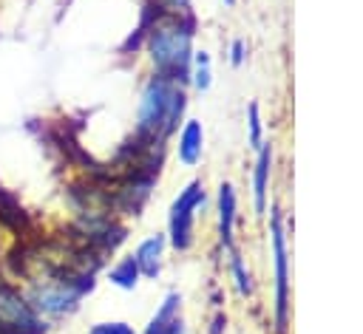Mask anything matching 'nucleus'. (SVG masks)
I'll use <instances>...</instances> for the list:
<instances>
[{
	"mask_svg": "<svg viewBox=\"0 0 363 334\" xmlns=\"http://www.w3.org/2000/svg\"><path fill=\"white\" fill-rule=\"evenodd\" d=\"M184 91L182 82H173L167 76L153 74L136 105V130L147 139H164L179 127V119L184 113Z\"/></svg>",
	"mask_w": 363,
	"mask_h": 334,
	"instance_id": "nucleus-1",
	"label": "nucleus"
},
{
	"mask_svg": "<svg viewBox=\"0 0 363 334\" xmlns=\"http://www.w3.org/2000/svg\"><path fill=\"white\" fill-rule=\"evenodd\" d=\"M147 54L159 76L173 82H184L190 76V57H193V20L187 17H164L153 23L147 31Z\"/></svg>",
	"mask_w": 363,
	"mask_h": 334,
	"instance_id": "nucleus-2",
	"label": "nucleus"
},
{
	"mask_svg": "<svg viewBox=\"0 0 363 334\" xmlns=\"http://www.w3.org/2000/svg\"><path fill=\"white\" fill-rule=\"evenodd\" d=\"M85 289H91V283H74V280H45V283H34L26 294V300L31 303V309L43 317V320H57L65 317L77 309L79 297L85 294Z\"/></svg>",
	"mask_w": 363,
	"mask_h": 334,
	"instance_id": "nucleus-3",
	"label": "nucleus"
},
{
	"mask_svg": "<svg viewBox=\"0 0 363 334\" xmlns=\"http://www.w3.org/2000/svg\"><path fill=\"white\" fill-rule=\"evenodd\" d=\"M204 201H207V195H204V184L201 181H190L176 195V201L170 207V218H167L173 249H179V252L190 249V243H193V221H196V212L204 207Z\"/></svg>",
	"mask_w": 363,
	"mask_h": 334,
	"instance_id": "nucleus-4",
	"label": "nucleus"
},
{
	"mask_svg": "<svg viewBox=\"0 0 363 334\" xmlns=\"http://www.w3.org/2000/svg\"><path fill=\"white\" fill-rule=\"evenodd\" d=\"M269 235H272L269 241H272V263H275V326L284 334L289 320V252H286V232L278 209H272Z\"/></svg>",
	"mask_w": 363,
	"mask_h": 334,
	"instance_id": "nucleus-5",
	"label": "nucleus"
},
{
	"mask_svg": "<svg viewBox=\"0 0 363 334\" xmlns=\"http://www.w3.org/2000/svg\"><path fill=\"white\" fill-rule=\"evenodd\" d=\"M45 320L31 309L26 294L0 286V334H43Z\"/></svg>",
	"mask_w": 363,
	"mask_h": 334,
	"instance_id": "nucleus-6",
	"label": "nucleus"
},
{
	"mask_svg": "<svg viewBox=\"0 0 363 334\" xmlns=\"http://www.w3.org/2000/svg\"><path fill=\"white\" fill-rule=\"evenodd\" d=\"M179 311H182V294L179 292H167L162 306L150 317L145 334H184V320L179 317Z\"/></svg>",
	"mask_w": 363,
	"mask_h": 334,
	"instance_id": "nucleus-7",
	"label": "nucleus"
},
{
	"mask_svg": "<svg viewBox=\"0 0 363 334\" xmlns=\"http://www.w3.org/2000/svg\"><path fill=\"white\" fill-rule=\"evenodd\" d=\"M269 173H272V144L264 142L258 147V159L252 167V201H255V215L267 212V192H269Z\"/></svg>",
	"mask_w": 363,
	"mask_h": 334,
	"instance_id": "nucleus-8",
	"label": "nucleus"
},
{
	"mask_svg": "<svg viewBox=\"0 0 363 334\" xmlns=\"http://www.w3.org/2000/svg\"><path fill=\"white\" fill-rule=\"evenodd\" d=\"M201 150H204V127L199 119H187L182 133H179V144H176L179 161L184 167H196L201 159Z\"/></svg>",
	"mask_w": 363,
	"mask_h": 334,
	"instance_id": "nucleus-9",
	"label": "nucleus"
},
{
	"mask_svg": "<svg viewBox=\"0 0 363 334\" xmlns=\"http://www.w3.org/2000/svg\"><path fill=\"white\" fill-rule=\"evenodd\" d=\"M162 258H164V235H150L145 238L136 252H133V260L139 266V275L145 277H159L162 272Z\"/></svg>",
	"mask_w": 363,
	"mask_h": 334,
	"instance_id": "nucleus-10",
	"label": "nucleus"
},
{
	"mask_svg": "<svg viewBox=\"0 0 363 334\" xmlns=\"http://www.w3.org/2000/svg\"><path fill=\"white\" fill-rule=\"evenodd\" d=\"M233 229H235V190L233 184L218 187V238L230 249L233 246Z\"/></svg>",
	"mask_w": 363,
	"mask_h": 334,
	"instance_id": "nucleus-11",
	"label": "nucleus"
},
{
	"mask_svg": "<svg viewBox=\"0 0 363 334\" xmlns=\"http://www.w3.org/2000/svg\"><path fill=\"white\" fill-rule=\"evenodd\" d=\"M139 266H136V260H133V255H128V258H119L111 269H108V280L113 283V286H119V289H125V292H133L136 289V283H139Z\"/></svg>",
	"mask_w": 363,
	"mask_h": 334,
	"instance_id": "nucleus-12",
	"label": "nucleus"
},
{
	"mask_svg": "<svg viewBox=\"0 0 363 334\" xmlns=\"http://www.w3.org/2000/svg\"><path fill=\"white\" fill-rule=\"evenodd\" d=\"M230 272H233V280H235V289H238V294H252V280H250V272H247V266H244V258H241V252L235 249V246H230Z\"/></svg>",
	"mask_w": 363,
	"mask_h": 334,
	"instance_id": "nucleus-13",
	"label": "nucleus"
},
{
	"mask_svg": "<svg viewBox=\"0 0 363 334\" xmlns=\"http://www.w3.org/2000/svg\"><path fill=\"white\" fill-rule=\"evenodd\" d=\"M247 125H250V144L258 150L264 144V125H261L258 102H250V108H247Z\"/></svg>",
	"mask_w": 363,
	"mask_h": 334,
	"instance_id": "nucleus-14",
	"label": "nucleus"
},
{
	"mask_svg": "<svg viewBox=\"0 0 363 334\" xmlns=\"http://www.w3.org/2000/svg\"><path fill=\"white\" fill-rule=\"evenodd\" d=\"M88 334H136L130 323H122V320H108V323H94L88 328Z\"/></svg>",
	"mask_w": 363,
	"mask_h": 334,
	"instance_id": "nucleus-15",
	"label": "nucleus"
},
{
	"mask_svg": "<svg viewBox=\"0 0 363 334\" xmlns=\"http://www.w3.org/2000/svg\"><path fill=\"white\" fill-rule=\"evenodd\" d=\"M187 79L193 82L196 91H207L213 85V71H210V65H190V76Z\"/></svg>",
	"mask_w": 363,
	"mask_h": 334,
	"instance_id": "nucleus-16",
	"label": "nucleus"
},
{
	"mask_svg": "<svg viewBox=\"0 0 363 334\" xmlns=\"http://www.w3.org/2000/svg\"><path fill=\"white\" fill-rule=\"evenodd\" d=\"M244 59H247V42L244 40H233V45H230V62L238 68V65H244Z\"/></svg>",
	"mask_w": 363,
	"mask_h": 334,
	"instance_id": "nucleus-17",
	"label": "nucleus"
},
{
	"mask_svg": "<svg viewBox=\"0 0 363 334\" xmlns=\"http://www.w3.org/2000/svg\"><path fill=\"white\" fill-rule=\"evenodd\" d=\"M224 326H227V317H224V314H216V317H213V328H210V334H224Z\"/></svg>",
	"mask_w": 363,
	"mask_h": 334,
	"instance_id": "nucleus-18",
	"label": "nucleus"
},
{
	"mask_svg": "<svg viewBox=\"0 0 363 334\" xmlns=\"http://www.w3.org/2000/svg\"><path fill=\"white\" fill-rule=\"evenodd\" d=\"M227 3H230V6H233V3H235V0H227Z\"/></svg>",
	"mask_w": 363,
	"mask_h": 334,
	"instance_id": "nucleus-19",
	"label": "nucleus"
},
{
	"mask_svg": "<svg viewBox=\"0 0 363 334\" xmlns=\"http://www.w3.org/2000/svg\"><path fill=\"white\" fill-rule=\"evenodd\" d=\"M176 3H179V0H176ZM182 3H184V0H182Z\"/></svg>",
	"mask_w": 363,
	"mask_h": 334,
	"instance_id": "nucleus-20",
	"label": "nucleus"
}]
</instances>
